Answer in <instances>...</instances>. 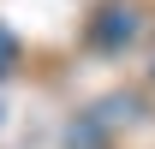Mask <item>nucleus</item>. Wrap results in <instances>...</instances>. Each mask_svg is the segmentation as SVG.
Instances as JSON below:
<instances>
[{
    "label": "nucleus",
    "mask_w": 155,
    "mask_h": 149,
    "mask_svg": "<svg viewBox=\"0 0 155 149\" xmlns=\"http://www.w3.org/2000/svg\"><path fill=\"white\" fill-rule=\"evenodd\" d=\"M12 60H18V42H12V30H6V24H0V78L12 72Z\"/></svg>",
    "instance_id": "nucleus-2"
},
{
    "label": "nucleus",
    "mask_w": 155,
    "mask_h": 149,
    "mask_svg": "<svg viewBox=\"0 0 155 149\" xmlns=\"http://www.w3.org/2000/svg\"><path fill=\"white\" fill-rule=\"evenodd\" d=\"M131 36H137V12H131V6H114V12L96 24V42H101V48H119V42H131Z\"/></svg>",
    "instance_id": "nucleus-1"
}]
</instances>
